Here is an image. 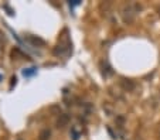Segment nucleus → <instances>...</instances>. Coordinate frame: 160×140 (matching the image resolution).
<instances>
[{"label":"nucleus","instance_id":"1","mask_svg":"<svg viewBox=\"0 0 160 140\" xmlns=\"http://www.w3.org/2000/svg\"><path fill=\"white\" fill-rule=\"evenodd\" d=\"M71 41L70 37H68V30L64 28L62 34L60 36V40H58V44L55 46L54 48V55H68L71 52Z\"/></svg>","mask_w":160,"mask_h":140},{"label":"nucleus","instance_id":"2","mask_svg":"<svg viewBox=\"0 0 160 140\" xmlns=\"http://www.w3.org/2000/svg\"><path fill=\"white\" fill-rule=\"evenodd\" d=\"M140 10V6L139 4H126V6L122 9V18H123L125 23H132L133 18H135L136 13Z\"/></svg>","mask_w":160,"mask_h":140},{"label":"nucleus","instance_id":"3","mask_svg":"<svg viewBox=\"0 0 160 140\" xmlns=\"http://www.w3.org/2000/svg\"><path fill=\"white\" fill-rule=\"evenodd\" d=\"M68 122H70V116L64 113V115H60V118H58L57 126H58V128H64V126L68 125Z\"/></svg>","mask_w":160,"mask_h":140},{"label":"nucleus","instance_id":"4","mask_svg":"<svg viewBox=\"0 0 160 140\" xmlns=\"http://www.w3.org/2000/svg\"><path fill=\"white\" fill-rule=\"evenodd\" d=\"M121 85L123 86V89H126V91H132V89L135 88V84H133L132 81H129V79H122Z\"/></svg>","mask_w":160,"mask_h":140},{"label":"nucleus","instance_id":"5","mask_svg":"<svg viewBox=\"0 0 160 140\" xmlns=\"http://www.w3.org/2000/svg\"><path fill=\"white\" fill-rule=\"evenodd\" d=\"M50 136H51V130L50 129H42L38 134L40 140H50Z\"/></svg>","mask_w":160,"mask_h":140},{"label":"nucleus","instance_id":"6","mask_svg":"<svg viewBox=\"0 0 160 140\" xmlns=\"http://www.w3.org/2000/svg\"><path fill=\"white\" fill-rule=\"evenodd\" d=\"M27 38H28V41H31V43L36 44V46H37V44H40V46H45V41H44V40H41V38H38V37L28 36Z\"/></svg>","mask_w":160,"mask_h":140},{"label":"nucleus","instance_id":"7","mask_svg":"<svg viewBox=\"0 0 160 140\" xmlns=\"http://www.w3.org/2000/svg\"><path fill=\"white\" fill-rule=\"evenodd\" d=\"M33 74H36V68H27V70L23 71V75L24 76H30V75H33Z\"/></svg>","mask_w":160,"mask_h":140},{"label":"nucleus","instance_id":"8","mask_svg":"<svg viewBox=\"0 0 160 140\" xmlns=\"http://www.w3.org/2000/svg\"><path fill=\"white\" fill-rule=\"evenodd\" d=\"M16 81H17V78H16V76H12V85H10V89L13 88V85H16Z\"/></svg>","mask_w":160,"mask_h":140},{"label":"nucleus","instance_id":"9","mask_svg":"<svg viewBox=\"0 0 160 140\" xmlns=\"http://www.w3.org/2000/svg\"><path fill=\"white\" fill-rule=\"evenodd\" d=\"M78 4H79V2H78V0H75V2H72V3H71V2H70V6H78Z\"/></svg>","mask_w":160,"mask_h":140},{"label":"nucleus","instance_id":"10","mask_svg":"<svg viewBox=\"0 0 160 140\" xmlns=\"http://www.w3.org/2000/svg\"><path fill=\"white\" fill-rule=\"evenodd\" d=\"M159 136H160V128H159Z\"/></svg>","mask_w":160,"mask_h":140}]
</instances>
